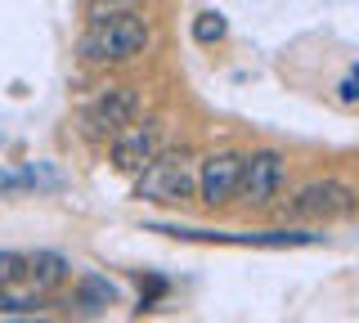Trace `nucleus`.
I'll return each mask as SVG.
<instances>
[{
    "mask_svg": "<svg viewBox=\"0 0 359 323\" xmlns=\"http://www.w3.org/2000/svg\"><path fill=\"white\" fill-rule=\"evenodd\" d=\"M149 18L135 14V9H121V14L95 18V27L81 36V59L86 63H130L135 54H144L149 46Z\"/></svg>",
    "mask_w": 359,
    "mask_h": 323,
    "instance_id": "nucleus-1",
    "label": "nucleus"
},
{
    "mask_svg": "<svg viewBox=\"0 0 359 323\" xmlns=\"http://www.w3.org/2000/svg\"><path fill=\"white\" fill-rule=\"evenodd\" d=\"M198 188V171L189 166L184 153H162L157 149L149 162L140 166V180H135V198H144V202H184V198H194Z\"/></svg>",
    "mask_w": 359,
    "mask_h": 323,
    "instance_id": "nucleus-2",
    "label": "nucleus"
},
{
    "mask_svg": "<svg viewBox=\"0 0 359 323\" xmlns=\"http://www.w3.org/2000/svg\"><path fill=\"white\" fill-rule=\"evenodd\" d=\"M153 233H171L189 242H238V247H314L323 233L306 229H261V233H224V229H180V225H153Z\"/></svg>",
    "mask_w": 359,
    "mask_h": 323,
    "instance_id": "nucleus-3",
    "label": "nucleus"
},
{
    "mask_svg": "<svg viewBox=\"0 0 359 323\" xmlns=\"http://www.w3.org/2000/svg\"><path fill=\"white\" fill-rule=\"evenodd\" d=\"M283 188V158L274 149H256L238 162V184H233V198L252 207H269Z\"/></svg>",
    "mask_w": 359,
    "mask_h": 323,
    "instance_id": "nucleus-4",
    "label": "nucleus"
},
{
    "mask_svg": "<svg viewBox=\"0 0 359 323\" xmlns=\"http://www.w3.org/2000/svg\"><path fill=\"white\" fill-rule=\"evenodd\" d=\"M355 193L341 180H314L292 198V216H310V220H332V216H351Z\"/></svg>",
    "mask_w": 359,
    "mask_h": 323,
    "instance_id": "nucleus-5",
    "label": "nucleus"
},
{
    "mask_svg": "<svg viewBox=\"0 0 359 323\" xmlns=\"http://www.w3.org/2000/svg\"><path fill=\"white\" fill-rule=\"evenodd\" d=\"M135 117H140V95H135L130 85H108V90L86 108V126L95 130V135H117Z\"/></svg>",
    "mask_w": 359,
    "mask_h": 323,
    "instance_id": "nucleus-6",
    "label": "nucleus"
},
{
    "mask_svg": "<svg viewBox=\"0 0 359 323\" xmlns=\"http://www.w3.org/2000/svg\"><path fill=\"white\" fill-rule=\"evenodd\" d=\"M157 149H162V126H157V121L135 126L130 121V126H121L117 135H112V166H117V171H140Z\"/></svg>",
    "mask_w": 359,
    "mask_h": 323,
    "instance_id": "nucleus-7",
    "label": "nucleus"
},
{
    "mask_svg": "<svg viewBox=\"0 0 359 323\" xmlns=\"http://www.w3.org/2000/svg\"><path fill=\"white\" fill-rule=\"evenodd\" d=\"M238 153H211L198 171V198L207 207H220L233 198V184H238Z\"/></svg>",
    "mask_w": 359,
    "mask_h": 323,
    "instance_id": "nucleus-8",
    "label": "nucleus"
},
{
    "mask_svg": "<svg viewBox=\"0 0 359 323\" xmlns=\"http://www.w3.org/2000/svg\"><path fill=\"white\" fill-rule=\"evenodd\" d=\"M22 274H27L32 287L50 292V287H59L63 278L72 274V265H67L59 252H36V256H22Z\"/></svg>",
    "mask_w": 359,
    "mask_h": 323,
    "instance_id": "nucleus-9",
    "label": "nucleus"
},
{
    "mask_svg": "<svg viewBox=\"0 0 359 323\" xmlns=\"http://www.w3.org/2000/svg\"><path fill=\"white\" fill-rule=\"evenodd\" d=\"M45 301L41 287H18V283H0V315H32Z\"/></svg>",
    "mask_w": 359,
    "mask_h": 323,
    "instance_id": "nucleus-10",
    "label": "nucleus"
},
{
    "mask_svg": "<svg viewBox=\"0 0 359 323\" xmlns=\"http://www.w3.org/2000/svg\"><path fill=\"white\" fill-rule=\"evenodd\" d=\"M76 301H81L86 310H104L117 301V287L108 283V278H99V274H86L81 283H76Z\"/></svg>",
    "mask_w": 359,
    "mask_h": 323,
    "instance_id": "nucleus-11",
    "label": "nucleus"
},
{
    "mask_svg": "<svg viewBox=\"0 0 359 323\" xmlns=\"http://www.w3.org/2000/svg\"><path fill=\"white\" fill-rule=\"evenodd\" d=\"M220 36H224V14L207 9V14H198V18H194V41H202V46H216Z\"/></svg>",
    "mask_w": 359,
    "mask_h": 323,
    "instance_id": "nucleus-12",
    "label": "nucleus"
},
{
    "mask_svg": "<svg viewBox=\"0 0 359 323\" xmlns=\"http://www.w3.org/2000/svg\"><path fill=\"white\" fill-rule=\"evenodd\" d=\"M36 184H54V175H41L36 171H0V193H14V188H36Z\"/></svg>",
    "mask_w": 359,
    "mask_h": 323,
    "instance_id": "nucleus-13",
    "label": "nucleus"
},
{
    "mask_svg": "<svg viewBox=\"0 0 359 323\" xmlns=\"http://www.w3.org/2000/svg\"><path fill=\"white\" fill-rule=\"evenodd\" d=\"M18 278H22V256L0 252V283H18Z\"/></svg>",
    "mask_w": 359,
    "mask_h": 323,
    "instance_id": "nucleus-14",
    "label": "nucleus"
},
{
    "mask_svg": "<svg viewBox=\"0 0 359 323\" xmlns=\"http://www.w3.org/2000/svg\"><path fill=\"white\" fill-rule=\"evenodd\" d=\"M337 95H341V104H355V99H359V90H355V72H346V76H341Z\"/></svg>",
    "mask_w": 359,
    "mask_h": 323,
    "instance_id": "nucleus-15",
    "label": "nucleus"
},
{
    "mask_svg": "<svg viewBox=\"0 0 359 323\" xmlns=\"http://www.w3.org/2000/svg\"><path fill=\"white\" fill-rule=\"evenodd\" d=\"M0 323H54V319H45V315L32 310V315H0Z\"/></svg>",
    "mask_w": 359,
    "mask_h": 323,
    "instance_id": "nucleus-16",
    "label": "nucleus"
}]
</instances>
